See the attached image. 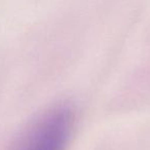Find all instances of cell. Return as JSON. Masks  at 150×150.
<instances>
[{"label": "cell", "instance_id": "cell-1", "mask_svg": "<svg viewBox=\"0 0 150 150\" xmlns=\"http://www.w3.org/2000/svg\"><path fill=\"white\" fill-rule=\"evenodd\" d=\"M69 107H54L41 115L23 136L18 150H66L74 129Z\"/></svg>", "mask_w": 150, "mask_h": 150}]
</instances>
